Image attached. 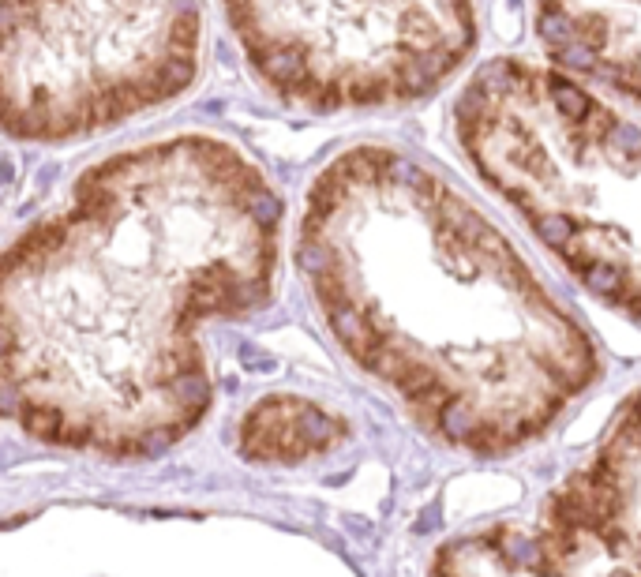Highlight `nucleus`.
<instances>
[{"label":"nucleus","instance_id":"nucleus-6","mask_svg":"<svg viewBox=\"0 0 641 577\" xmlns=\"http://www.w3.org/2000/svg\"><path fill=\"white\" fill-rule=\"evenodd\" d=\"M525 529L537 574H641V390Z\"/></svg>","mask_w":641,"mask_h":577},{"label":"nucleus","instance_id":"nucleus-9","mask_svg":"<svg viewBox=\"0 0 641 577\" xmlns=\"http://www.w3.org/2000/svg\"><path fill=\"white\" fill-rule=\"evenodd\" d=\"M432 566L450 574H537V555L529 544V529L499 525L447 544Z\"/></svg>","mask_w":641,"mask_h":577},{"label":"nucleus","instance_id":"nucleus-4","mask_svg":"<svg viewBox=\"0 0 641 577\" xmlns=\"http://www.w3.org/2000/svg\"><path fill=\"white\" fill-rule=\"evenodd\" d=\"M199 60V0H0V132L102 135L180 98Z\"/></svg>","mask_w":641,"mask_h":577},{"label":"nucleus","instance_id":"nucleus-5","mask_svg":"<svg viewBox=\"0 0 641 577\" xmlns=\"http://www.w3.org/2000/svg\"><path fill=\"white\" fill-rule=\"evenodd\" d=\"M263 87L312 113L413 105L480 38L473 0H222Z\"/></svg>","mask_w":641,"mask_h":577},{"label":"nucleus","instance_id":"nucleus-3","mask_svg":"<svg viewBox=\"0 0 641 577\" xmlns=\"http://www.w3.org/2000/svg\"><path fill=\"white\" fill-rule=\"evenodd\" d=\"M462 150L593 296L641 323V128L563 68L503 57L454 109Z\"/></svg>","mask_w":641,"mask_h":577},{"label":"nucleus","instance_id":"nucleus-8","mask_svg":"<svg viewBox=\"0 0 641 577\" xmlns=\"http://www.w3.org/2000/svg\"><path fill=\"white\" fill-rule=\"evenodd\" d=\"M349 439V424L300 394H267L240 416L237 450L252 465H304Z\"/></svg>","mask_w":641,"mask_h":577},{"label":"nucleus","instance_id":"nucleus-7","mask_svg":"<svg viewBox=\"0 0 641 577\" xmlns=\"http://www.w3.org/2000/svg\"><path fill=\"white\" fill-rule=\"evenodd\" d=\"M533 27L563 72L641 105V0H533Z\"/></svg>","mask_w":641,"mask_h":577},{"label":"nucleus","instance_id":"nucleus-1","mask_svg":"<svg viewBox=\"0 0 641 577\" xmlns=\"http://www.w3.org/2000/svg\"><path fill=\"white\" fill-rule=\"evenodd\" d=\"M282 199L218 135L90 165L0 252V413L45 446L158 458L214 401L203 330L274 296Z\"/></svg>","mask_w":641,"mask_h":577},{"label":"nucleus","instance_id":"nucleus-2","mask_svg":"<svg viewBox=\"0 0 641 577\" xmlns=\"http://www.w3.org/2000/svg\"><path fill=\"white\" fill-rule=\"evenodd\" d=\"M297 267L342 353L424 435L503 458L600 379L589 326L435 165L360 143L304 195Z\"/></svg>","mask_w":641,"mask_h":577}]
</instances>
